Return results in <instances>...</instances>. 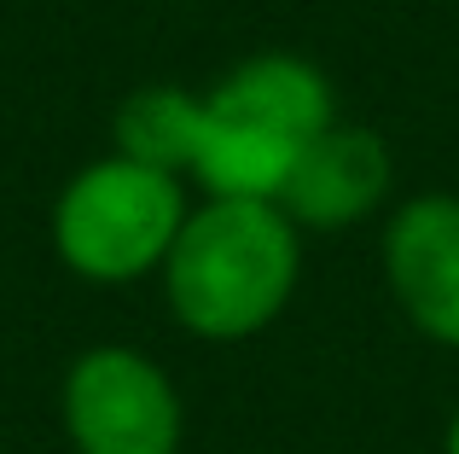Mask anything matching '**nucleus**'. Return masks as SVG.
Instances as JSON below:
<instances>
[{
    "label": "nucleus",
    "mask_w": 459,
    "mask_h": 454,
    "mask_svg": "<svg viewBox=\"0 0 459 454\" xmlns=\"http://www.w3.org/2000/svg\"><path fill=\"white\" fill-rule=\"evenodd\" d=\"M169 315L204 344L262 338L303 280V227L273 198H198L169 245Z\"/></svg>",
    "instance_id": "nucleus-1"
},
{
    "label": "nucleus",
    "mask_w": 459,
    "mask_h": 454,
    "mask_svg": "<svg viewBox=\"0 0 459 454\" xmlns=\"http://www.w3.org/2000/svg\"><path fill=\"white\" fill-rule=\"evenodd\" d=\"M337 93L314 58L268 47L238 58L233 70L198 93L186 187L204 198H273L314 135L337 123Z\"/></svg>",
    "instance_id": "nucleus-2"
},
{
    "label": "nucleus",
    "mask_w": 459,
    "mask_h": 454,
    "mask_svg": "<svg viewBox=\"0 0 459 454\" xmlns=\"http://www.w3.org/2000/svg\"><path fill=\"white\" fill-rule=\"evenodd\" d=\"M192 198L186 181L140 158H93L53 205V250L88 285H134L163 268Z\"/></svg>",
    "instance_id": "nucleus-3"
},
{
    "label": "nucleus",
    "mask_w": 459,
    "mask_h": 454,
    "mask_svg": "<svg viewBox=\"0 0 459 454\" xmlns=\"http://www.w3.org/2000/svg\"><path fill=\"white\" fill-rule=\"evenodd\" d=\"M58 420L76 454H180L186 408L163 367L134 344H93L70 362Z\"/></svg>",
    "instance_id": "nucleus-4"
},
{
    "label": "nucleus",
    "mask_w": 459,
    "mask_h": 454,
    "mask_svg": "<svg viewBox=\"0 0 459 454\" xmlns=\"http://www.w3.org/2000/svg\"><path fill=\"white\" fill-rule=\"evenodd\" d=\"M378 274L395 315L437 350H459V193L425 187L384 210Z\"/></svg>",
    "instance_id": "nucleus-5"
},
{
    "label": "nucleus",
    "mask_w": 459,
    "mask_h": 454,
    "mask_svg": "<svg viewBox=\"0 0 459 454\" xmlns=\"http://www.w3.org/2000/svg\"><path fill=\"white\" fill-rule=\"evenodd\" d=\"M395 193V152L378 128L337 117L325 135H314L303 158L285 175L280 210L303 227V239H332L390 210Z\"/></svg>",
    "instance_id": "nucleus-6"
},
{
    "label": "nucleus",
    "mask_w": 459,
    "mask_h": 454,
    "mask_svg": "<svg viewBox=\"0 0 459 454\" xmlns=\"http://www.w3.org/2000/svg\"><path fill=\"white\" fill-rule=\"evenodd\" d=\"M192 128H198V93L175 88V82L134 88L117 105V152L180 175V181H186V158H192Z\"/></svg>",
    "instance_id": "nucleus-7"
},
{
    "label": "nucleus",
    "mask_w": 459,
    "mask_h": 454,
    "mask_svg": "<svg viewBox=\"0 0 459 454\" xmlns=\"http://www.w3.org/2000/svg\"><path fill=\"white\" fill-rule=\"evenodd\" d=\"M442 454H459V402H454V414H448V432H442Z\"/></svg>",
    "instance_id": "nucleus-8"
}]
</instances>
